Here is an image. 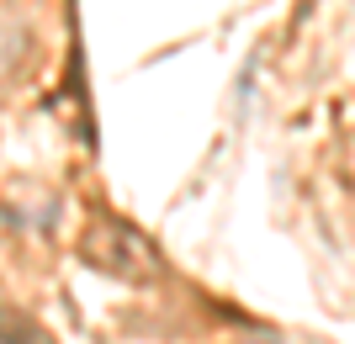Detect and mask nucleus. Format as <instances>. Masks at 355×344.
<instances>
[{"instance_id": "obj_3", "label": "nucleus", "mask_w": 355, "mask_h": 344, "mask_svg": "<svg viewBox=\"0 0 355 344\" xmlns=\"http://www.w3.org/2000/svg\"><path fill=\"white\" fill-rule=\"evenodd\" d=\"M0 344H48V339H43V329H32L27 318L16 323L11 307H0Z\"/></svg>"}, {"instance_id": "obj_2", "label": "nucleus", "mask_w": 355, "mask_h": 344, "mask_svg": "<svg viewBox=\"0 0 355 344\" xmlns=\"http://www.w3.org/2000/svg\"><path fill=\"white\" fill-rule=\"evenodd\" d=\"M21 53H27V32L16 27V21H6V27H0V80L21 64Z\"/></svg>"}, {"instance_id": "obj_4", "label": "nucleus", "mask_w": 355, "mask_h": 344, "mask_svg": "<svg viewBox=\"0 0 355 344\" xmlns=\"http://www.w3.org/2000/svg\"><path fill=\"white\" fill-rule=\"evenodd\" d=\"M250 344H276V339H250Z\"/></svg>"}, {"instance_id": "obj_1", "label": "nucleus", "mask_w": 355, "mask_h": 344, "mask_svg": "<svg viewBox=\"0 0 355 344\" xmlns=\"http://www.w3.org/2000/svg\"><path fill=\"white\" fill-rule=\"evenodd\" d=\"M85 255H90V265L112 270V275H122V281H144L148 270H154V249H148L128 223H117V217H101V223L90 228Z\"/></svg>"}]
</instances>
